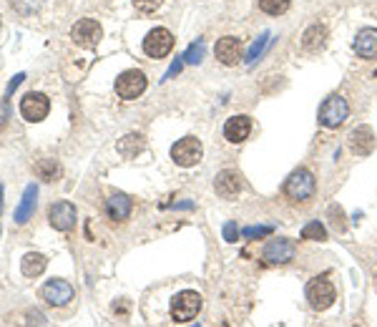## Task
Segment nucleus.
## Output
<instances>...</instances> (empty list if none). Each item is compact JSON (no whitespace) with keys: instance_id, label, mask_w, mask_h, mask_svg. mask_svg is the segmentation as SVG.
Returning <instances> with one entry per match:
<instances>
[{"instance_id":"obj_28","label":"nucleus","mask_w":377,"mask_h":327,"mask_svg":"<svg viewBox=\"0 0 377 327\" xmlns=\"http://www.w3.org/2000/svg\"><path fill=\"white\" fill-rule=\"evenodd\" d=\"M161 3L164 0H134L136 10H141V13H154V10H159Z\"/></svg>"},{"instance_id":"obj_11","label":"nucleus","mask_w":377,"mask_h":327,"mask_svg":"<svg viewBox=\"0 0 377 327\" xmlns=\"http://www.w3.org/2000/svg\"><path fill=\"white\" fill-rule=\"evenodd\" d=\"M48 111H51V101H48V96L36 93V91H33V93H26L23 101H20V116L31 123L43 121L45 116H48Z\"/></svg>"},{"instance_id":"obj_20","label":"nucleus","mask_w":377,"mask_h":327,"mask_svg":"<svg viewBox=\"0 0 377 327\" xmlns=\"http://www.w3.org/2000/svg\"><path fill=\"white\" fill-rule=\"evenodd\" d=\"M355 53L364 61L377 58V28H362L355 38Z\"/></svg>"},{"instance_id":"obj_22","label":"nucleus","mask_w":377,"mask_h":327,"mask_svg":"<svg viewBox=\"0 0 377 327\" xmlns=\"http://www.w3.org/2000/svg\"><path fill=\"white\" fill-rule=\"evenodd\" d=\"M36 174H38L43 181H56L61 176V167H58L56 159H40L36 164Z\"/></svg>"},{"instance_id":"obj_16","label":"nucleus","mask_w":377,"mask_h":327,"mask_svg":"<svg viewBox=\"0 0 377 327\" xmlns=\"http://www.w3.org/2000/svg\"><path fill=\"white\" fill-rule=\"evenodd\" d=\"M252 134V119L249 116H231V119H226V123H224V139L229 144H242L247 142Z\"/></svg>"},{"instance_id":"obj_32","label":"nucleus","mask_w":377,"mask_h":327,"mask_svg":"<svg viewBox=\"0 0 377 327\" xmlns=\"http://www.w3.org/2000/svg\"><path fill=\"white\" fill-rule=\"evenodd\" d=\"M23 78H26V76H23V73H18V76H15L13 81H10V84H8V96H10V93H13V91L18 89L20 84H23Z\"/></svg>"},{"instance_id":"obj_21","label":"nucleus","mask_w":377,"mask_h":327,"mask_svg":"<svg viewBox=\"0 0 377 327\" xmlns=\"http://www.w3.org/2000/svg\"><path fill=\"white\" fill-rule=\"evenodd\" d=\"M45 267H48V259H45L43 254H38V252H28V254L20 259V272H23L26 277L43 275Z\"/></svg>"},{"instance_id":"obj_10","label":"nucleus","mask_w":377,"mask_h":327,"mask_svg":"<svg viewBox=\"0 0 377 327\" xmlns=\"http://www.w3.org/2000/svg\"><path fill=\"white\" fill-rule=\"evenodd\" d=\"M375 131H372V126H367V123H362V126H355L350 131V136H347V146H350V151L355 156H370L372 151H375Z\"/></svg>"},{"instance_id":"obj_15","label":"nucleus","mask_w":377,"mask_h":327,"mask_svg":"<svg viewBox=\"0 0 377 327\" xmlns=\"http://www.w3.org/2000/svg\"><path fill=\"white\" fill-rule=\"evenodd\" d=\"M214 56L222 66H237L242 61V40L237 36H224L214 45Z\"/></svg>"},{"instance_id":"obj_3","label":"nucleus","mask_w":377,"mask_h":327,"mask_svg":"<svg viewBox=\"0 0 377 327\" xmlns=\"http://www.w3.org/2000/svg\"><path fill=\"white\" fill-rule=\"evenodd\" d=\"M347 116H350V106H347L345 98L334 93V96H327L322 101L320 111H317V121L325 128H339L347 121Z\"/></svg>"},{"instance_id":"obj_31","label":"nucleus","mask_w":377,"mask_h":327,"mask_svg":"<svg viewBox=\"0 0 377 327\" xmlns=\"http://www.w3.org/2000/svg\"><path fill=\"white\" fill-rule=\"evenodd\" d=\"M8 119H10V101L0 98V128L8 126Z\"/></svg>"},{"instance_id":"obj_9","label":"nucleus","mask_w":377,"mask_h":327,"mask_svg":"<svg viewBox=\"0 0 377 327\" xmlns=\"http://www.w3.org/2000/svg\"><path fill=\"white\" fill-rule=\"evenodd\" d=\"M294 254H297V244H294V239H289V237L269 239L267 247H264V252H262V257L269 264H287L294 259Z\"/></svg>"},{"instance_id":"obj_30","label":"nucleus","mask_w":377,"mask_h":327,"mask_svg":"<svg viewBox=\"0 0 377 327\" xmlns=\"http://www.w3.org/2000/svg\"><path fill=\"white\" fill-rule=\"evenodd\" d=\"M184 63H186V61H184V56H176V61H174V63H171V68H169V71L164 73V78H161V81H169V78H174V76H176V73H179L181 68H184Z\"/></svg>"},{"instance_id":"obj_2","label":"nucleus","mask_w":377,"mask_h":327,"mask_svg":"<svg viewBox=\"0 0 377 327\" xmlns=\"http://www.w3.org/2000/svg\"><path fill=\"white\" fill-rule=\"evenodd\" d=\"M201 295L194 292V289H184V292H176L171 300V317L174 322H192L199 312H201Z\"/></svg>"},{"instance_id":"obj_33","label":"nucleus","mask_w":377,"mask_h":327,"mask_svg":"<svg viewBox=\"0 0 377 327\" xmlns=\"http://www.w3.org/2000/svg\"><path fill=\"white\" fill-rule=\"evenodd\" d=\"M0 212H3V186H0Z\"/></svg>"},{"instance_id":"obj_25","label":"nucleus","mask_w":377,"mask_h":327,"mask_svg":"<svg viewBox=\"0 0 377 327\" xmlns=\"http://www.w3.org/2000/svg\"><path fill=\"white\" fill-rule=\"evenodd\" d=\"M302 239H309V242H325L327 229L322 222H309L305 229H302Z\"/></svg>"},{"instance_id":"obj_24","label":"nucleus","mask_w":377,"mask_h":327,"mask_svg":"<svg viewBox=\"0 0 377 327\" xmlns=\"http://www.w3.org/2000/svg\"><path fill=\"white\" fill-rule=\"evenodd\" d=\"M269 40H272V36H269V33H262V36H259V38H256L254 43H252L249 53H247V63L254 66L256 61L262 58V53H264V48L269 45Z\"/></svg>"},{"instance_id":"obj_17","label":"nucleus","mask_w":377,"mask_h":327,"mask_svg":"<svg viewBox=\"0 0 377 327\" xmlns=\"http://www.w3.org/2000/svg\"><path fill=\"white\" fill-rule=\"evenodd\" d=\"M131 212H134V201H131L128 194L116 192L106 199V214H109L114 222H123V219L131 217Z\"/></svg>"},{"instance_id":"obj_19","label":"nucleus","mask_w":377,"mask_h":327,"mask_svg":"<svg viewBox=\"0 0 377 327\" xmlns=\"http://www.w3.org/2000/svg\"><path fill=\"white\" fill-rule=\"evenodd\" d=\"M327 38H330V31H327L325 23H314V26H309L307 31L302 33V48L307 53H317L325 48Z\"/></svg>"},{"instance_id":"obj_13","label":"nucleus","mask_w":377,"mask_h":327,"mask_svg":"<svg viewBox=\"0 0 377 327\" xmlns=\"http://www.w3.org/2000/svg\"><path fill=\"white\" fill-rule=\"evenodd\" d=\"M40 297H43L48 305L53 307H63L73 300V287H70L66 280H48V282L40 287Z\"/></svg>"},{"instance_id":"obj_8","label":"nucleus","mask_w":377,"mask_h":327,"mask_svg":"<svg viewBox=\"0 0 377 327\" xmlns=\"http://www.w3.org/2000/svg\"><path fill=\"white\" fill-rule=\"evenodd\" d=\"M174 33L169 28H154V31L148 33L146 38H144V53L148 58H164L174 51Z\"/></svg>"},{"instance_id":"obj_1","label":"nucleus","mask_w":377,"mask_h":327,"mask_svg":"<svg viewBox=\"0 0 377 327\" xmlns=\"http://www.w3.org/2000/svg\"><path fill=\"white\" fill-rule=\"evenodd\" d=\"M317 192V179H314V174L309 169H294L292 174L287 176L284 186H282V194L287 197L292 204H305L309 201Z\"/></svg>"},{"instance_id":"obj_6","label":"nucleus","mask_w":377,"mask_h":327,"mask_svg":"<svg viewBox=\"0 0 377 327\" xmlns=\"http://www.w3.org/2000/svg\"><path fill=\"white\" fill-rule=\"evenodd\" d=\"M148 81H146V73L139 71V68H128L123 71L121 76L116 78V93L123 98V101H134L139 98L144 91H146Z\"/></svg>"},{"instance_id":"obj_26","label":"nucleus","mask_w":377,"mask_h":327,"mask_svg":"<svg viewBox=\"0 0 377 327\" xmlns=\"http://www.w3.org/2000/svg\"><path fill=\"white\" fill-rule=\"evenodd\" d=\"M272 231H275V227H269V225H252V227H247L242 234H244V239H262V237H269Z\"/></svg>"},{"instance_id":"obj_12","label":"nucleus","mask_w":377,"mask_h":327,"mask_svg":"<svg viewBox=\"0 0 377 327\" xmlns=\"http://www.w3.org/2000/svg\"><path fill=\"white\" fill-rule=\"evenodd\" d=\"M214 192H217L222 199H237L239 194L244 192L242 174L234 172V169H224V172H219L217 179H214Z\"/></svg>"},{"instance_id":"obj_23","label":"nucleus","mask_w":377,"mask_h":327,"mask_svg":"<svg viewBox=\"0 0 377 327\" xmlns=\"http://www.w3.org/2000/svg\"><path fill=\"white\" fill-rule=\"evenodd\" d=\"M292 6V0H259V10L267 15H284Z\"/></svg>"},{"instance_id":"obj_27","label":"nucleus","mask_w":377,"mask_h":327,"mask_svg":"<svg viewBox=\"0 0 377 327\" xmlns=\"http://www.w3.org/2000/svg\"><path fill=\"white\" fill-rule=\"evenodd\" d=\"M186 63H201L204 61V40H197V43L189 45V51L184 53Z\"/></svg>"},{"instance_id":"obj_14","label":"nucleus","mask_w":377,"mask_h":327,"mask_svg":"<svg viewBox=\"0 0 377 327\" xmlns=\"http://www.w3.org/2000/svg\"><path fill=\"white\" fill-rule=\"evenodd\" d=\"M48 222L56 231H70L76 227V206L70 201H58L48 209Z\"/></svg>"},{"instance_id":"obj_7","label":"nucleus","mask_w":377,"mask_h":327,"mask_svg":"<svg viewBox=\"0 0 377 327\" xmlns=\"http://www.w3.org/2000/svg\"><path fill=\"white\" fill-rule=\"evenodd\" d=\"M70 38L73 43L81 45V48H96L103 38V28L98 20L93 18H81L76 26L70 28Z\"/></svg>"},{"instance_id":"obj_5","label":"nucleus","mask_w":377,"mask_h":327,"mask_svg":"<svg viewBox=\"0 0 377 327\" xmlns=\"http://www.w3.org/2000/svg\"><path fill=\"white\" fill-rule=\"evenodd\" d=\"M204 156V146L199 142L197 136H184L179 142L171 146V159L174 164H179V167L189 169V167H197L199 161Z\"/></svg>"},{"instance_id":"obj_18","label":"nucleus","mask_w":377,"mask_h":327,"mask_svg":"<svg viewBox=\"0 0 377 327\" xmlns=\"http://www.w3.org/2000/svg\"><path fill=\"white\" fill-rule=\"evenodd\" d=\"M36 201H38V186L28 184L23 197H20V204L15 206V214H13L15 225H26L28 219L33 217V212H36Z\"/></svg>"},{"instance_id":"obj_29","label":"nucleus","mask_w":377,"mask_h":327,"mask_svg":"<svg viewBox=\"0 0 377 327\" xmlns=\"http://www.w3.org/2000/svg\"><path fill=\"white\" fill-rule=\"evenodd\" d=\"M222 234H224V239H226V242H237V239H239L237 222H226V225H224V229H222Z\"/></svg>"},{"instance_id":"obj_4","label":"nucleus","mask_w":377,"mask_h":327,"mask_svg":"<svg viewBox=\"0 0 377 327\" xmlns=\"http://www.w3.org/2000/svg\"><path fill=\"white\" fill-rule=\"evenodd\" d=\"M334 297H337V292H334V284L330 277H314V280H309L307 282V300H309V307L317 310V312H322V310H330L332 307Z\"/></svg>"}]
</instances>
